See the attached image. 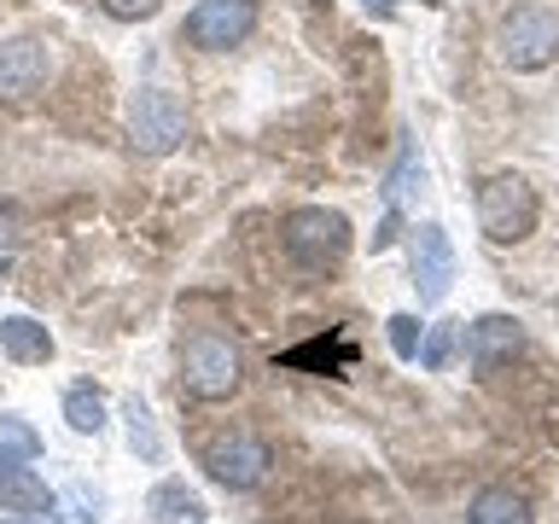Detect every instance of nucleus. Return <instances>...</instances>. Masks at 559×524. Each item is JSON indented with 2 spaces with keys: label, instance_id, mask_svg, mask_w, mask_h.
Wrapping results in <instances>:
<instances>
[{
  "label": "nucleus",
  "instance_id": "f257e3e1",
  "mask_svg": "<svg viewBox=\"0 0 559 524\" xmlns=\"http://www.w3.org/2000/svg\"><path fill=\"white\" fill-rule=\"evenodd\" d=\"M286 257L304 274H332L349 257V222L338 210H321V204L292 210L286 216Z\"/></svg>",
  "mask_w": 559,
  "mask_h": 524
},
{
  "label": "nucleus",
  "instance_id": "f03ea898",
  "mask_svg": "<svg viewBox=\"0 0 559 524\" xmlns=\"http://www.w3.org/2000/svg\"><path fill=\"white\" fill-rule=\"evenodd\" d=\"M536 216H542V204H536V192H531L524 175H489V181L478 187V227L496 245L531 239L536 234Z\"/></svg>",
  "mask_w": 559,
  "mask_h": 524
},
{
  "label": "nucleus",
  "instance_id": "7ed1b4c3",
  "mask_svg": "<svg viewBox=\"0 0 559 524\" xmlns=\"http://www.w3.org/2000/svg\"><path fill=\"white\" fill-rule=\"evenodd\" d=\"M181 384L187 396L199 402H222L239 391V344L222 338V332H199V338H187L181 349Z\"/></svg>",
  "mask_w": 559,
  "mask_h": 524
},
{
  "label": "nucleus",
  "instance_id": "20e7f679",
  "mask_svg": "<svg viewBox=\"0 0 559 524\" xmlns=\"http://www.w3.org/2000/svg\"><path fill=\"white\" fill-rule=\"evenodd\" d=\"M129 134H134V146L140 152H175L187 140V105L169 94V87H134V99H129Z\"/></svg>",
  "mask_w": 559,
  "mask_h": 524
},
{
  "label": "nucleus",
  "instance_id": "39448f33",
  "mask_svg": "<svg viewBox=\"0 0 559 524\" xmlns=\"http://www.w3.org/2000/svg\"><path fill=\"white\" fill-rule=\"evenodd\" d=\"M257 29V0H199L181 24V41L199 52H227Z\"/></svg>",
  "mask_w": 559,
  "mask_h": 524
},
{
  "label": "nucleus",
  "instance_id": "423d86ee",
  "mask_svg": "<svg viewBox=\"0 0 559 524\" xmlns=\"http://www.w3.org/2000/svg\"><path fill=\"white\" fill-rule=\"evenodd\" d=\"M269 466H274V454L251 431H222L216 443H204V472L222 489H257L262 478H269Z\"/></svg>",
  "mask_w": 559,
  "mask_h": 524
},
{
  "label": "nucleus",
  "instance_id": "0eeeda50",
  "mask_svg": "<svg viewBox=\"0 0 559 524\" xmlns=\"http://www.w3.org/2000/svg\"><path fill=\"white\" fill-rule=\"evenodd\" d=\"M559 52V12L548 7H519L501 24V59L513 70H542Z\"/></svg>",
  "mask_w": 559,
  "mask_h": 524
},
{
  "label": "nucleus",
  "instance_id": "6e6552de",
  "mask_svg": "<svg viewBox=\"0 0 559 524\" xmlns=\"http://www.w3.org/2000/svg\"><path fill=\"white\" fill-rule=\"evenodd\" d=\"M414 286H419V303L426 309H437L454 286V245L443 234V222L414 227Z\"/></svg>",
  "mask_w": 559,
  "mask_h": 524
},
{
  "label": "nucleus",
  "instance_id": "1a4fd4ad",
  "mask_svg": "<svg viewBox=\"0 0 559 524\" xmlns=\"http://www.w3.org/2000/svg\"><path fill=\"white\" fill-rule=\"evenodd\" d=\"M524 349V326L513 321V314H478V321L466 326V356L478 373H496L501 361H513Z\"/></svg>",
  "mask_w": 559,
  "mask_h": 524
},
{
  "label": "nucleus",
  "instance_id": "9d476101",
  "mask_svg": "<svg viewBox=\"0 0 559 524\" xmlns=\"http://www.w3.org/2000/svg\"><path fill=\"white\" fill-rule=\"evenodd\" d=\"M47 70H52V59H47L41 41H7V47H0V94H7V99L41 94Z\"/></svg>",
  "mask_w": 559,
  "mask_h": 524
},
{
  "label": "nucleus",
  "instance_id": "9b49d317",
  "mask_svg": "<svg viewBox=\"0 0 559 524\" xmlns=\"http://www.w3.org/2000/svg\"><path fill=\"white\" fill-rule=\"evenodd\" d=\"M0 349L17 361V367H41L52 361V332L29 314H0Z\"/></svg>",
  "mask_w": 559,
  "mask_h": 524
},
{
  "label": "nucleus",
  "instance_id": "f8f14e48",
  "mask_svg": "<svg viewBox=\"0 0 559 524\" xmlns=\"http://www.w3.org/2000/svg\"><path fill=\"white\" fill-rule=\"evenodd\" d=\"M52 489L29 466H0V513H47Z\"/></svg>",
  "mask_w": 559,
  "mask_h": 524
},
{
  "label": "nucleus",
  "instance_id": "ddd939ff",
  "mask_svg": "<svg viewBox=\"0 0 559 524\" xmlns=\"http://www.w3.org/2000/svg\"><path fill=\"white\" fill-rule=\"evenodd\" d=\"M466 524H536V519H531V501H524L519 489H484V496L472 501Z\"/></svg>",
  "mask_w": 559,
  "mask_h": 524
},
{
  "label": "nucleus",
  "instance_id": "4468645a",
  "mask_svg": "<svg viewBox=\"0 0 559 524\" xmlns=\"http://www.w3.org/2000/svg\"><path fill=\"white\" fill-rule=\"evenodd\" d=\"M146 507H152L157 519H169V524H204V501L192 496L181 478H164V484L146 496Z\"/></svg>",
  "mask_w": 559,
  "mask_h": 524
},
{
  "label": "nucleus",
  "instance_id": "2eb2a0df",
  "mask_svg": "<svg viewBox=\"0 0 559 524\" xmlns=\"http://www.w3.org/2000/svg\"><path fill=\"white\" fill-rule=\"evenodd\" d=\"M454 349H466V321H443V326H431V338H419V367L426 373H443V367L454 361Z\"/></svg>",
  "mask_w": 559,
  "mask_h": 524
},
{
  "label": "nucleus",
  "instance_id": "dca6fc26",
  "mask_svg": "<svg viewBox=\"0 0 559 524\" xmlns=\"http://www.w3.org/2000/svg\"><path fill=\"white\" fill-rule=\"evenodd\" d=\"M64 419H70V431H82V437L105 431V396L94 391V384H70L64 391Z\"/></svg>",
  "mask_w": 559,
  "mask_h": 524
},
{
  "label": "nucleus",
  "instance_id": "f3484780",
  "mask_svg": "<svg viewBox=\"0 0 559 524\" xmlns=\"http://www.w3.org/2000/svg\"><path fill=\"white\" fill-rule=\"evenodd\" d=\"M35 454H41V437L24 419H0V466H29Z\"/></svg>",
  "mask_w": 559,
  "mask_h": 524
},
{
  "label": "nucleus",
  "instance_id": "a211bd4d",
  "mask_svg": "<svg viewBox=\"0 0 559 524\" xmlns=\"http://www.w3.org/2000/svg\"><path fill=\"white\" fill-rule=\"evenodd\" d=\"M122 414H129V437H134V449L146 454V461H157L164 449H157V437H152V414H146V402L129 396V408H122Z\"/></svg>",
  "mask_w": 559,
  "mask_h": 524
},
{
  "label": "nucleus",
  "instance_id": "6ab92c4d",
  "mask_svg": "<svg viewBox=\"0 0 559 524\" xmlns=\"http://www.w3.org/2000/svg\"><path fill=\"white\" fill-rule=\"evenodd\" d=\"M384 326H391V349H396V356L414 361L419 356V321H414V314H391Z\"/></svg>",
  "mask_w": 559,
  "mask_h": 524
},
{
  "label": "nucleus",
  "instance_id": "aec40b11",
  "mask_svg": "<svg viewBox=\"0 0 559 524\" xmlns=\"http://www.w3.org/2000/svg\"><path fill=\"white\" fill-rule=\"evenodd\" d=\"M105 12L122 17V24H134V17H152L157 12V0H105Z\"/></svg>",
  "mask_w": 559,
  "mask_h": 524
},
{
  "label": "nucleus",
  "instance_id": "412c9836",
  "mask_svg": "<svg viewBox=\"0 0 559 524\" xmlns=\"http://www.w3.org/2000/svg\"><path fill=\"white\" fill-rule=\"evenodd\" d=\"M70 507H76V513H64V524H87V519H99V496L87 501V496H64Z\"/></svg>",
  "mask_w": 559,
  "mask_h": 524
},
{
  "label": "nucleus",
  "instance_id": "4be33fe9",
  "mask_svg": "<svg viewBox=\"0 0 559 524\" xmlns=\"http://www.w3.org/2000/svg\"><path fill=\"white\" fill-rule=\"evenodd\" d=\"M426 7H443V0H426Z\"/></svg>",
  "mask_w": 559,
  "mask_h": 524
},
{
  "label": "nucleus",
  "instance_id": "5701e85b",
  "mask_svg": "<svg viewBox=\"0 0 559 524\" xmlns=\"http://www.w3.org/2000/svg\"><path fill=\"white\" fill-rule=\"evenodd\" d=\"M367 7H384V0H367Z\"/></svg>",
  "mask_w": 559,
  "mask_h": 524
},
{
  "label": "nucleus",
  "instance_id": "b1692460",
  "mask_svg": "<svg viewBox=\"0 0 559 524\" xmlns=\"http://www.w3.org/2000/svg\"><path fill=\"white\" fill-rule=\"evenodd\" d=\"M12 524H29V519H12Z\"/></svg>",
  "mask_w": 559,
  "mask_h": 524
}]
</instances>
